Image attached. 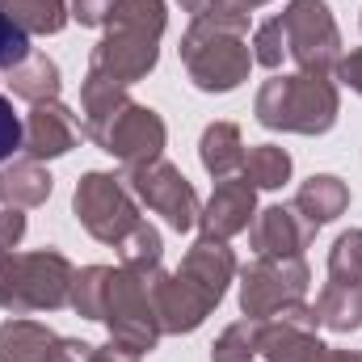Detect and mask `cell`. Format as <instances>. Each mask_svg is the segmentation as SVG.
I'll use <instances>...</instances> for the list:
<instances>
[{"instance_id": "1", "label": "cell", "mask_w": 362, "mask_h": 362, "mask_svg": "<svg viewBox=\"0 0 362 362\" xmlns=\"http://www.w3.org/2000/svg\"><path fill=\"white\" fill-rule=\"evenodd\" d=\"M236 253L228 249V240L215 236H198L177 270H156L148 274V291H152V308L160 320L165 337H181L202 329V320L223 303L228 282L236 278Z\"/></svg>"}, {"instance_id": "2", "label": "cell", "mask_w": 362, "mask_h": 362, "mask_svg": "<svg viewBox=\"0 0 362 362\" xmlns=\"http://www.w3.org/2000/svg\"><path fill=\"white\" fill-rule=\"evenodd\" d=\"M181 68L202 93H232L249 81L253 47H249V13L215 8L194 17L181 34Z\"/></svg>"}, {"instance_id": "3", "label": "cell", "mask_w": 362, "mask_h": 362, "mask_svg": "<svg viewBox=\"0 0 362 362\" xmlns=\"http://www.w3.org/2000/svg\"><path fill=\"white\" fill-rule=\"evenodd\" d=\"M165 25H169L165 0H114V8L101 25L105 34L97 38L89 55V72L118 81V85L144 81L160 59Z\"/></svg>"}, {"instance_id": "4", "label": "cell", "mask_w": 362, "mask_h": 362, "mask_svg": "<svg viewBox=\"0 0 362 362\" xmlns=\"http://www.w3.org/2000/svg\"><path fill=\"white\" fill-rule=\"evenodd\" d=\"M253 114L266 131H291V135H325L337 127L341 114V93L333 76L320 72H286L270 76L257 97Z\"/></svg>"}, {"instance_id": "5", "label": "cell", "mask_w": 362, "mask_h": 362, "mask_svg": "<svg viewBox=\"0 0 362 362\" xmlns=\"http://www.w3.org/2000/svg\"><path fill=\"white\" fill-rule=\"evenodd\" d=\"M72 278L76 266L59 249H34V253L0 249V308L13 316L59 312L72 299Z\"/></svg>"}, {"instance_id": "6", "label": "cell", "mask_w": 362, "mask_h": 362, "mask_svg": "<svg viewBox=\"0 0 362 362\" xmlns=\"http://www.w3.org/2000/svg\"><path fill=\"white\" fill-rule=\"evenodd\" d=\"M97 320L105 325L110 341L114 346H127L135 354H152L160 346V320H156V308H152V291H148V278L131 270H114L105 278V295H101V312Z\"/></svg>"}, {"instance_id": "7", "label": "cell", "mask_w": 362, "mask_h": 362, "mask_svg": "<svg viewBox=\"0 0 362 362\" xmlns=\"http://www.w3.org/2000/svg\"><path fill=\"white\" fill-rule=\"evenodd\" d=\"M72 215L81 219V228L89 232L93 240L101 245H122L127 232H135L144 223L139 215V198L131 194V185L114 173H101L93 169L76 181V194H72Z\"/></svg>"}, {"instance_id": "8", "label": "cell", "mask_w": 362, "mask_h": 362, "mask_svg": "<svg viewBox=\"0 0 362 362\" xmlns=\"http://www.w3.org/2000/svg\"><path fill=\"white\" fill-rule=\"evenodd\" d=\"M282 34H286V59H295L299 72H320L333 76L341 64V30L333 21L329 0H291L282 13Z\"/></svg>"}, {"instance_id": "9", "label": "cell", "mask_w": 362, "mask_h": 362, "mask_svg": "<svg viewBox=\"0 0 362 362\" xmlns=\"http://www.w3.org/2000/svg\"><path fill=\"white\" fill-rule=\"evenodd\" d=\"M122 181L131 185V194L139 198V206H148L152 215H160L173 232H194L198 215H202V198L189 185V177L177 165H169L165 156L139 169H122Z\"/></svg>"}, {"instance_id": "10", "label": "cell", "mask_w": 362, "mask_h": 362, "mask_svg": "<svg viewBox=\"0 0 362 362\" xmlns=\"http://www.w3.org/2000/svg\"><path fill=\"white\" fill-rule=\"evenodd\" d=\"M240 274V312L249 320H270L286 303L308 299V262L303 257H253Z\"/></svg>"}, {"instance_id": "11", "label": "cell", "mask_w": 362, "mask_h": 362, "mask_svg": "<svg viewBox=\"0 0 362 362\" xmlns=\"http://www.w3.org/2000/svg\"><path fill=\"white\" fill-rule=\"evenodd\" d=\"M165 144H169V127L165 118L152 110V105H139L131 101L114 122L110 131L101 135V152H110L122 169H139V165H152L165 156Z\"/></svg>"}, {"instance_id": "12", "label": "cell", "mask_w": 362, "mask_h": 362, "mask_svg": "<svg viewBox=\"0 0 362 362\" xmlns=\"http://www.w3.org/2000/svg\"><path fill=\"white\" fill-rule=\"evenodd\" d=\"M21 127H25V131H21V152H25L30 160H42V165L68 156V152L85 139L81 118H76L64 101H38V105H30V114H25Z\"/></svg>"}, {"instance_id": "13", "label": "cell", "mask_w": 362, "mask_h": 362, "mask_svg": "<svg viewBox=\"0 0 362 362\" xmlns=\"http://www.w3.org/2000/svg\"><path fill=\"white\" fill-rule=\"evenodd\" d=\"M253 215H257V189L245 177H223V181H215L211 198L202 202L198 228H202V236L232 240V236L249 232Z\"/></svg>"}, {"instance_id": "14", "label": "cell", "mask_w": 362, "mask_h": 362, "mask_svg": "<svg viewBox=\"0 0 362 362\" xmlns=\"http://www.w3.org/2000/svg\"><path fill=\"white\" fill-rule=\"evenodd\" d=\"M316 240V228L295 206H266L249 223V245L257 257H303V249Z\"/></svg>"}, {"instance_id": "15", "label": "cell", "mask_w": 362, "mask_h": 362, "mask_svg": "<svg viewBox=\"0 0 362 362\" xmlns=\"http://www.w3.org/2000/svg\"><path fill=\"white\" fill-rule=\"evenodd\" d=\"M291 206L320 232L325 223H333V219H341L350 211V185L337 177V173H312V177L295 189Z\"/></svg>"}, {"instance_id": "16", "label": "cell", "mask_w": 362, "mask_h": 362, "mask_svg": "<svg viewBox=\"0 0 362 362\" xmlns=\"http://www.w3.org/2000/svg\"><path fill=\"white\" fill-rule=\"evenodd\" d=\"M131 105L127 85L118 81H105L97 72H85V85H81V127H85V139L101 144V135L110 131V122Z\"/></svg>"}, {"instance_id": "17", "label": "cell", "mask_w": 362, "mask_h": 362, "mask_svg": "<svg viewBox=\"0 0 362 362\" xmlns=\"http://www.w3.org/2000/svg\"><path fill=\"white\" fill-rule=\"evenodd\" d=\"M59 333L42 320L13 316L0 325V362H51Z\"/></svg>"}, {"instance_id": "18", "label": "cell", "mask_w": 362, "mask_h": 362, "mask_svg": "<svg viewBox=\"0 0 362 362\" xmlns=\"http://www.w3.org/2000/svg\"><path fill=\"white\" fill-rule=\"evenodd\" d=\"M198 160L215 181L236 177L245 169V135L236 122H206L202 139H198Z\"/></svg>"}, {"instance_id": "19", "label": "cell", "mask_w": 362, "mask_h": 362, "mask_svg": "<svg viewBox=\"0 0 362 362\" xmlns=\"http://www.w3.org/2000/svg\"><path fill=\"white\" fill-rule=\"evenodd\" d=\"M8 93L13 97H21V101H30V105H38V101H59V93H64V76H59V64L51 59V55H42V51H30L17 68H8Z\"/></svg>"}, {"instance_id": "20", "label": "cell", "mask_w": 362, "mask_h": 362, "mask_svg": "<svg viewBox=\"0 0 362 362\" xmlns=\"http://www.w3.org/2000/svg\"><path fill=\"white\" fill-rule=\"evenodd\" d=\"M51 189H55V177L47 173L42 160L21 156V160L0 169V202H8V206H21V211L42 206L51 198Z\"/></svg>"}, {"instance_id": "21", "label": "cell", "mask_w": 362, "mask_h": 362, "mask_svg": "<svg viewBox=\"0 0 362 362\" xmlns=\"http://www.w3.org/2000/svg\"><path fill=\"white\" fill-rule=\"evenodd\" d=\"M312 308L320 316V329H329V333H354V329H362V286L325 282Z\"/></svg>"}, {"instance_id": "22", "label": "cell", "mask_w": 362, "mask_h": 362, "mask_svg": "<svg viewBox=\"0 0 362 362\" xmlns=\"http://www.w3.org/2000/svg\"><path fill=\"white\" fill-rule=\"evenodd\" d=\"M291 169H295V160H291L286 148H278V144H257V148L245 152L240 177L249 181L253 189H282V185L291 181Z\"/></svg>"}, {"instance_id": "23", "label": "cell", "mask_w": 362, "mask_h": 362, "mask_svg": "<svg viewBox=\"0 0 362 362\" xmlns=\"http://www.w3.org/2000/svg\"><path fill=\"white\" fill-rule=\"evenodd\" d=\"M0 8L25 34H59L68 25V0H0Z\"/></svg>"}, {"instance_id": "24", "label": "cell", "mask_w": 362, "mask_h": 362, "mask_svg": "<svg viewBox=\"0 0 362 362\" xmlns=\"http://www.w3.org/2000/svg\"><path fill=\"white\" fill-rule=\"evenodd\" d=\"M160 262H165V240H160V232L144 219L135 232H127V240L118 245V266L131 274H156L160 270Z\"/></svg>"}, {"instance_id": "25", "label": "cell", "mask_w": 362, "mask_h": 362, "mask_svg": "<svg viewBox=\"0 0 362 362\" xmlns=\"http://www.w3.org/2000/svg\"><path fill=\"white\" fill-rule=\"evenodd\" d=\"M329 282L362 286V228H350L329 249Z\"/></svg>"}, {"instance_id": "26", "label": "cell", "mask_w": 362, "mask_h": 362, "mask_svg": "<svg viewBox=\"0 0 362 362\" xmlns=\"http://www.w3.org/2000/svg\"><path fill=\"white\" fill-rule=\"evenodd\" d=\"M240 358H257V320H249V316L228 325L211 346V362H240Z\"/></svg>"}, {"instance_id": "27", "label": "cell", "mask_w": 362, "mask_h": 362, "mask_svg": "<svg viewBox=\"0 0 362 362\" xmlns=\"http://www.w3.org/2000/svg\"><path fill=\"white\" fill-rule=\"evenodd\" d=\"M105 278H110V266H85V270H76V278H72V299H68V308L76 316L97 320L101 295H105Z\"/></svg>"}, {"instance_id": "28", "label": "cell", "mask_w": 362, "mask_h": 362, "mask_svg": "<svg viewBox=\"0 0 362 362\" xmlns=\"http://www.w3.org/2000/svg\"><path fill=\"white\" fill-rule=\"evenodd\" d=\"M253 64H262V68H270L278 72L282 68V59H286V34H282V21L270 17V21H262L257 30H253Z\"/></svg>"}, {"instance_id": "29", "label": "cell", "mask_w": 362, "mask_h": 362, "mask_svg": "<svg viewBox=\"0 0 362 362\" xmlns=\"http://www.w3.org/2000/svg\"><path fill=\"white\" fill-rule=\"evenodd\" d=\"M30 55V34L0 8V72H8V68H17L21 59Z\"/></svg>"}, {"instance_id": "30", "label": "cell", "mask_w": 362, "mask_h": 362, "mask_svg": "<svg viewBox=\"0 0 362 362\" xmlns=\"http://www.w3.org/2000/svg\"><path fill=\"white\" fill-rule=\"evenodd\" d=\"M21 118H17V110H13V101L0 93V165H8V156L13 152H21Z\"/></svg>"}, {"instance_id": "31", "label": "cell", "mask_w": 362, "mask_h": 362, "mask_svg": "<svg viewBox=\"0 0 362 362\" xmlns=\"http://www.w3.org/2000/svg\"><path fill=\"white\" fill-rule=\"evenodd\" d=\"M25 228H30V223H25V211L0 202V249H17L21 236H25Z\"/></svg>"}, {"instance_id": "32", "label": "cell", "mask_w": 362, "mask_h": 362, "mask_svg": "<svg viewBox=\"0 0 362 362\" xmlns=\"http://www.w3.org/2000/svg\"><path fill=\"white\" fill-rule=\"evenodd\" d=\"M110 8H114V0H72V4H68V13H72L81 25H89V30L105 25Z\"/></svg>"}, {"instance_id": "33", "label": "cell", "mask_w": 362, "mask_h": 362, "mask_svg": "<svg viewBox=\"0 0 362 362\" xmlns=\"http://www.w3.org/2000/svg\"><path fill=\"white\" fill-rule=\"evenodd\" d=\"M346 89H354L362 97V47L358 51H350V55H341V64H337V72H333Z\"/></svg>"}, {"instance_id": "34", "label": "cell", "mask_w": 362, "mask_h": 362, "mask_svg": "<svg viewBox=\"0 0 362 362\" xmlns=\"http://www.w3.org/2000/svg\"><path fill=\"white\" fill-rule=\"evenodd\" d=\"M89 354H93L89 341H81V337H59L51 362H89Z\"/></svg>"}, {"instance_id": "35", "label": "cell", "mask_w": 362, "mask_h": 362, "mask_svg": "<svg viewBox=\"0 0 362 362\" xmlns=\"http://www.w3.org/2000/svg\"><path fill=\"white\" fill-rule=\"evenodd\" d=\"M144 354H135V350H127V346H93V354H89V362H139Z\"/></svg>"}, {"instance_id": "36", "label": "cell", "mask_w": 362, "mask_h": 362, "mask_svg": "<svg viewBox=\"0 0 362 362\" xmlns=\"http://www.w3.org/2000/svg\"><path fill=\"white\" fill-rule=\"evenodd\" d=\"M312 362H362V354H358V350H337V346H325V350H320Z\"/></svg>"}, {"instance_id": "37", "label": "cell", "mask_w": 362, "mask_h": 362, "mask_svg": "<svg viewBox=\"0 0 362 362\" xmlns=\"http://www.w3.org/2000/svg\"><path fill=\"white\" fill-rule=\"evenodd\" d=\"M181 8L189 13V17H206V13H215V8H223V0H177Z\"/></svg>"}, {"instance_id": "38", "label": "cell", "mask_w": 362, "mask_h": 362, "mask_svg": "<svg viewBox=\"0 0 362 362\" xmlns=\"http://www.w3.org/2000/svg\"><path fill=\"white\" fill-rule=\"evenodd\" d=\"M262 4H270V0H223V8H232V13H253Z\"/></svg>"}, {"instance_id": "39", "label": "cell", "mask_w": 362, "mask_h": 362, "mask_svg": "<svg viewBox=\"0 0 362 362\" xmlns=\"http://www.w3.org/2000/svg\"><path fill=\"white\" fill-rule=\"evenodd\" d=\"M240 362H262V358H240Z\"/></svg>"}, {"instance_id": "40", "label": "cell", "mask_w": 362, "mask_h": 362, "mask_svg": "<svg viewBox=\"0 0 362 362\" xmlns=\"http://www.w3.org/2000/svg\"><path fill=\"white\" fill-rule=\"evenodd\" d=\"M358 25H362V17H358Z\"/></svg>"}]
</instances>
